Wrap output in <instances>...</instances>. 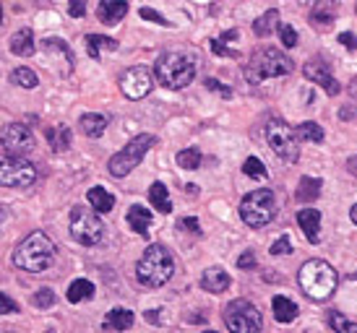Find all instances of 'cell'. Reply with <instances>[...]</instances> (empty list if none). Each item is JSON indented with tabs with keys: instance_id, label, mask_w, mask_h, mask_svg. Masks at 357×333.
I'll return each instance as SVG.
<instances>
[{
	"instance_id": "d6986e66",
	"label": "cell",
	"mask_w": 357,
	"mask_h": 333,
	"mask_svg": "<svg viewBox=\"0 0 357 333\" xmlns=\"http://www.w3.org/2000/svg\"><path fill=\"white\" fill-rule=\"evenodd\" d=\"M34 47H37V45H34V31L31 29H21L10 37V52H13V55L29 58L31 52H34Z\"/></svg>"
},
{
	"instance_id": "cb8c5ba5",
	"label": "cell",
	"mask_w": 357,
	"mask_h": 333,
	"mask_svg": "<svg viewBox=\"0 0 357 333\" xmlns=\"http://www.w3.org/2000/svg\"><path fill=\"white\" fill-rule=\"evenodd\" d=\"M86 198H89L91 208H97L100 214H107V211L115 208V198H112V193H107L105 187H91L89 193H86Z\"/></svg>"
},
{
	"instance_id": "f907efd6",
	"label": "cell",
	"mask_w": 357,
	"mask_h": 333,
	"mask_svg": "<svg viewBox=\"0 0 357 333\" xmlns=\"http://www.w3.org/2000/svg\"><path fill=\"white\" fill-rule=\"evenodd\" d=\"M157 313H159V310H149V313H146V318H149L151 323H159V318H157Z\"/></svg>"
},
{
	"instance_id": "ee69618b",
	"label": "cell",
	"mask_w": 357,
	"mask_h": 333,
	"mask_svg": "<svg viewBox=\"0 0 357 333\" xmlns=\"http://www.w3.org/2000/svg\"><path fill=\"white\" fill-rule=\"evenodd\" d=\"M206 86L211 88V91H217L219 97H232V91H229L227 86H222V84H219L217 79H208V81H206Z\"/></svg>"
},
{
	"instance_id": "8992f818",
	"label": "cell",
	"mask_w": 357,
	"mask_h": 333,
	"mask_svg": "<svg viewBox=\"0 0 357 333\" xmlns=\"http://www.w3.org/2000/svg\"><path fill=\"white\" fill-rule=\"evenodd\" d=\"M274 216H277V198L266 187L253 190V193H248L240 201V219L248 226H253V229L266 226Z\"/></svg>"
},
{
	"instance_id": "603a6c76",
	"label": "cell",
	"mask_w": 357,
	"mask_h": 333,
	"mask_svg": "<svg viewBox=\"0 0 357 333\" xmlns=\"http://www.w3.org/2000/svg\"><path fill=\"white\" fill-rule=\"evenodd\" d=\"M271 307H274V318H277L279 323H292L298 318V304L287 300V297H274Z\"/></svg>"
},
{
	"instance_id": "60d3db41",
	"label": "cell",
	"mask_w": 357,
	"mask_h": 333,
	"mask_svg": "<svg viewBox=\"0 0 357 333\" xmlns=\"http://www.w3.org/2000/svg\"><path fill=\"white\" fill-rule=\"evenodd\" d=\"M68 13L73 19H81L86 13V0H70L68 3Z\"/></svg>"
},
{
	"instance_id": "f1b7e54d",
	"label": "cell",
	"mask_w": 357,
	"mask_h": 333,
	"mask_svg": "<svg viewBox=\"0 0 357 333\" xmlns=\"http://www.w3.org/2000/svg\"><path fill=\"white\" fill-rule=\"evenodd\" d=\"M321 196V180L318 177H303L298 187V201L300 203H310Z\"/></svg>"
},
{
	"instance_id": "4dcf8cb0",
	"label": "cell",
	"mask_w": 357,
	"mask_h": 333,
	"mask_svg": "<svg viewBox=\"0 0 357 333\" xmlns=\"http://www.w3.org/2000/svg\"><path fill=\"white\" fill-rule=\"evenodd\" d=\"M295 130H298V136L303 138V141H313V144H321V141H324V127L318 125V123H313V120L300 123Z\"/></svg>"
},
{
	"instance_id": "f6af8a7d",
	"label": "cell",
	"mask_w": 357,
	"mask_h": 333,
	"mask_svg": "<svg viewBox=\"0 0 357 333\" xmlns=\"http://www.w3.org/2000/svg\"><path fill=\"white\" fill-rule=\"evenodd\" d=\"M178 229H190V232H196V235H199V232H201L199 219H180V222H178Z\"/></svg>"
},
{
	"instance_id": "5b68a950",
	"label": "cell",
	"mask_w": 357,
	"mask_h": 333,
	"mask_svg": "<svg viewBox=\"0 0 357 333\" xmlns=\"http://www.w3.org/2000/svg\"><path fill=\"white\" fill-rule=\"evenodd\" d=\"M154 76L165 88H185L196 76V65L183 52H165L154 65Z\"/></svg>"
},
{
	"instance_id": "9a60e30c",
	"label": "cell",
	"mask_w": 357,
	"mask_h": 333,
	"mask_svg": "<svg viewBox=\"0 0 357 333\" xmlns=\"http://www.w3.org/2000/svg\"><path fill=\"white\" fill-rule=\"evenodd\" d=\"M128 13V0H100V8H97V19L107 26L120 24V19Z\"/></svg>"
},
{
	"instance_id": "ffe728a7",
	"label": "cell",
	"mask_w": 357,
	"mask_h": 333,
	"mask_svg": "<svg viewBox=\"0 0 357 333\" xmlns=\"http://www.w3.org/2000/svg\"><path fill=\"white\" fill-rule=\"evenodd\" d=\"M42 49L47 52V55H55V58H63L66 60V65H68V76L73 73V52L68 49V45L63 40H55V37H50V40H42Z\"/></svg>"
},
{
	"instance_id": "ab89813d",
	"label": "cell",
	"mask_w": 357,
	"mask_h": 333,
	"mask_svg": "<svg viewBox=\"0 0 357 333\" xmlns=\"http://www.w3.org/2000/svg\"><path fill=\"white\" fill-rule=\"evenodd\" d=\"M292 253V245H289V237H279L277 242L271 245V255H284Z\"/></svg>"
},
{
	"instance_id": "f35d334b",
	"label": "cell",
	"mask_w": 357,
	"mask_h": 333,
	"mask_svg": "<svg viewBox=\"0 0 357 333\" xmlns=\"http://www.w3.org/2000/svg\"><path fill=\"white\" fill-rule=\"evenodd\" d=\"M139 16H141V19L151 21V24H162V26H172V24H169V21L165 19L162 13H157V10H154V8H141V10H139Z\"/></svg>"
},
{
	"instance_id": "f546056e",
	"label": "cell",
	"mask_w": 357,
	"mask_h": 333,
	"mask_svg": "<svg viewBox=\"0 0 357 333\" xmlns=\"http://www.w3.org/2000/svg\"><path fill=\"white\" fill-rule=\"evenodd\" d=\"M47 141H50L52 151H68V146H70V127L68 125L47 127Z\"/></svg>"
},
{
	"instance_id": "7a4b0ae2",
	"label": "cell",
	"mask_w": 357,
	"mask_h": 333,
	"mask_svg": "<svg viewBox=\"0 0 357 333\" xmlns=\"http://www.w3.org/2000/svg\"><path fill=\"white\" fill-rule=\"evenodd\" d=\"M172 274H175V261L165 245H149L136 265V279L149 289L167 284Z\"/></svg>"
},
{
	"instance_id": "b9f144b4",
	"label": "cell",
	"mask_w": 357,
	"mask_h": 333,
	"mask_svg": "<svg viewBox=\"0 0 357 333\" xmlns=\"http://www.w3.org/2000/svg\"><path fill=\"white\" fill-rule=\"evenodd\" d=\"M238 268H243V271H250V268H256V255L250 253V250H245V253L238 258Z\"/></svg>"
},
{
	"instance_id": "836d02e7",
	"label": "cell",
	"mask_w": 357,
	"mask_h": 333,
	"mask_svg": "<svg viewBox=\"0 0 357 333\" xmlns=\"http://www.w3.org/2000/svg\"><path fill=\"white\" fill-rule=\"evenodd\" d=\"M10 81H13V84H19L21 88H34L37 84H40L37 73L29 70V68H16L13 73H10Z\"/></svg>"
},
{
	"instance_id": "e575fe53",
	"label": "cell",
	"mask_w": 357,
	"mask_h": 333,
	"mask_svg": "<svg viewBox=\"0 0 357 333\" xmlns=\"http://www.w3.org/2000/svg\"><path fill=\"white\" fill-rule=\"evenodd\" d=\"M300 6H307L310 13H318V10H324V13H334L342 0H298Z\"/></svg>"
},
{
	"instance_id": "7c38bea8",
	"label": "cell",
	"mask_w": 357,
	"mask_h": 333,
	"mask_svg": "<svg viewBox=\"0 0 357 333\" xmlns=\"http://www.w3.org/2000/svg\"><path fill=\"white\" fill-rule=\"evenodd\" d=\"M34 148V133L21 123L3 127V157H24Z\"/></svg>"
},
{
	"instance_id": "8fae6325",
	"label": "cell",
	"mask_w": 357,
	"mask_h": 333,
	"mask_svg": "<svg viewBox=\"0 0 357 333\" xmlns=\"http://www.w3.org/2000/svg\"><path fill=\"white\" fill-rule=\"evenodd\" d=\"M0 180L6 187H29L37 180V169L24 157H3Z\"/></svg>"
},
{
	"instance_id": "6da1fadb",
	"label": "cell",
	"mask_w": 357,
	"mask_h": 333,
	"mask_svg": "<svg viewBox=\"0 0 357 333\" xmlns=\"http://www.w3.org/2000/svg\"><path fill=\"white\" fill-rule=\"evenodd\" d=\"M55 261V245L45 232H31L13 250V265L21 271L42 274Z\"/></svg>"
},
{
	"instance_id": "2e32d148",
	"label": "cell",
	"mask_w": 357,
	"mask_h": 333,
	"mask_svg": "<svg viewBox=\"0 0 357 333\" xmlns=\"http://www.w3.org/2000/svg\"><path fill=\"white\" fill-rule=\"evenodd\" d=\"M298 224L303 229V235L307 237V242H313V245L321 242V214H318V208H303L298 214Z\"/></svg>"
},
{
	"instance_id": "4316f807",
	"label": "cell",
	"mask_w": 357,
	"mask_h": 333,
	"mask_svg": "<svg viewBox=\"0 0 357 333\" xmlns=\"http://www.w3.org/2000/svg\"><path fill=\"white\" fill-rule=\"evenodd\" d=\"M94 297V284L86 281V279H76L73 284L68 286V302L79 304V302H86Z\"/></svg>"
},
{
	"instance_id": "d590c367",
	"label": "cell",
	"mask_w": 357,
	"mask_h": 333,
	"mask_svg": "<svg viewBox=\"0 0 357 333\" xmlns=\"http://www.w3.org/2000/svg\"><path fill=\"white\" fill-rule=\"evenodd\" d=\"M243 172H245L248 177H253V180H264V177H266V166L261 164V159L248 157L245 159V164H243Z\"/></svg>"
},
{
	"instance_id": "4fadbf2b",
	"label": "cell",
	"mask_w": 357,
	"mask_h": 333,
	"mask_svg": "<svg viewBox=\"0 0 357 333\" xmlns=\"http://www.w3.org/2000/svg\"><path fill=\"white\" fill-rule=\"evenodd\" d=\"M120 88L128 99H144L154 88V76L149 68L144 65H133V68L123 70L120 76Z\"/></svg>"
},
{
	"instance_id": "f5cc1de1",
	"label": "cell",
	"mask_w": 357,
	"mask_h": 333,
	"mask_svg": "<svg viewBox=\"0 0 357 333\" xmlns=\"http://www.w3.org/2000/svg\"><path fill=\"white\" fill-rule=\"evenodd\" d=\"M204 333H217V331H204Z\"/></svg>"
},
{
	"instance_id": "ba28073f",
	"label": "cell",
	"mask_w": 357,
	"mask_h": 333,
	"mask_svg": "<svg viewBox=\"0 0 357 333\" xmlns=\"http://www.w3.org/2000/svg\"><path fill=\"white\" fill-rule=\"evenodd\" d=\"M298 130L289 127L284 120L271 118L266 123V144L271 146V151L277 154L279 159H284L289 164H295L300 157V146H298Z\"/></svg>"
},
{
	"instance_id": "83f0119b",
	"label": "cell",
	"mask_w": 357,
	"mask_h": 333,
	"mask_svg": "<svg viewBox=\"0 0 357 333\" xmlns=\"http://www.w3.org/2000/svg\"><path fill=\"white\" fill-rule=\"evenodd\" d=\"M277 26H282V24H279V10H266L264 16H258V19L253 21L256 37H268Z\"/></svg>"
},
{
	"instance_id": "484cf974",
	"label": "cell",
	"mask_w": 357,
	"mask_h": 333,
	"mask_svg": "<svg viewBox=\"0 0 357 333\" xmlns=\"http://www.w3.org/2000/svg\"><path fill=\"white\" fill-rule=\"evenodd\" d=\"M105 49L115 52V49H118V42L109 40V37H100V34H89V37H86V52H89V58L97 60Z\"/></svg>"
},
{
	"instance_id": "30bf717a",
	"label": "cell",
	"mask_w": 357,
	"mask_h": 333,
	"mask_svg": "<svg viewBox=\"0 0 357 333\" xmlns=\"http://www.w3.org/2000/svg\"><path fill=\"white\" fill-rule=\"evenodd\" d=\"M225 325L229 333H261L264 318L258 313V307L248 300H232L225 307Z\"/></svg>"
},
{
	"instance_id": "7bdbcfd3",
	"label": "cell",
	"mask_w": 357,
	"mask_h": 333,
	"mask_svg": "<svg viewBox=\"0 0 357 333\" xmlns=\"http://www.w3.org/2000/svg\"><path fill=\"white\" fill-rule=\"evenodd\" d=\"M0 304H3V315H10V313H19V304L10 300L6 292H0Z\"/></svg>"
},
{
	"instance_id": "ac0fdd59",
	"label": "cell",
	"mask_w": 357,
	"mask_h": 333,
	"mask_svg": "<svg viewBox=\"0 0 357 333\" xmlns=\"http://www.w3.org/2000/svg\"><path fill=\"white\" fill-rule=\"evenodd\" d=\"M128 226L133 229V232H136V235H141V237L149 235V229H151V214H149V208L130 206L128 208Z\"/></svg>"
},
{
	"instance_id": "816d5d0a",
	"label": "cell",
	"mask_w": 357,
	"mask_h": 333,
	"mask_svg": "<svg viewBox=\"0 0 357 333\" xmlns=\"http://www.w3.org/2000/svg\"><path fill=\"white\" fill-rule=\"evenodd\" d=\"M349 219H352V222H355V226H357V203L349 208Z\"/></svg>"
},
{
	"instance_id": "7402d4cb",
	"label": "cell",
	"mask_w": 357,
	"mask_h": 333,
	"mask_svg": "<svg viewBox=\"0 0 357 333\" xmlns=\"http://www.w3.org/2000/svg\"><path fill=\"white\" fill-rule=\"evenodd\" d=\"M133 325V313L126 310V307H115L107 313V320H105V328L107 331H128Z\"/></svg>"
},
{
	"instance_id": "9c48e42d",
	"label": "cell",
	"mask_w": 357,
	"mask_h": 333,
	"mask_svg": "<svg viewBox=\"0 0 357 333\" xmlns=\"http://www.w3.org/2000/svg\"><path fill=\"white\" fill-rule=\"evenodd\" d=\"M157 144V138L149 136V133H144V136H136L133 141H128V146H123L115 154V157L109 159V175L112 177H126L130 175L136 166L141 164V159L146 157V151Z\"/></svg>"
},
{
	"instance_id": "db71d44e",
	"label": "cell",
	"mask_w": 357,
	"mask_h": 333,
	"mask_svg": "<svg viewBox=\"0 0 357 333\" xmlns=\"http://www.w3.org/2000/svg\"><path fill=\"white\" fill-rule=\"evenodd\" d=\"M3 333H13V331H3Z\"/></svg>"
},
{
	"instance_id": "8d00e7d4",
	"label": "cell",
	"mask_w": 357,
	"mask_h": 333,
	"mask_svg": "<svg viewBox=\"0 0 357 333\" xmlns=\"http://www.w3.org/2000/svg\"><path fill=\"white\" fill-rule=\"evenodd\" d=\"M52 302H55V292H52L50 286H42L40 292L34 294V307H40V310L52 307Z\"/></svg>"
},
{
	"instance_id": "3957f363",
	"label": "cell",
	"mask_w": 357,
	"mask_h": 333,
	"mask_svg": "<svg viewBox=\"0 0 357 333\" xmlns=\"http://www.w3.org/2000/svg\"><path fill=\"white\" fill-rule=\"evenodd\" d=\"M298 281L303 286V292L310 300H328L339 284V276L334 271V265H328L326 261H307L303 263L298 274Z\"/></svg>"
},
{
	"instance_id": "bcb514c9",
	"label": "cell",
	"mask_w": 357,
	"mask_h": 333,
	"mask_svg": "<svg viewBox=\"0 0 357 333\" xmlns=\"http://www.w3.org/2000/svg\"><path fill=\"white\" fill-rule=\"evenodd\" d=\"M211 49H214V52H217V55H227V58H238V52H235V49L222 47V42H219V40H214V42H211Z\"/></svg>"
},
{
	"instance_id": "7dc6e473",
	"label": "cell",
	"mask_w": 357,
	"mask_h": 333,
	"mask_svg": "<svg viewBox=\"0 0 357 333\" xmlns=\"http://www.w3.org/2000/svg\"><path fill=\"white\" fill-rule=\"evenodd\" d=\"M339 42H342V45H344L347 49H357V37H355V34H349V31L339 34Z\"/></svg>"
},
{
	"instance_id": "d4e9b609",
	"label": "cell",
	"mask_w": 357,
	"mask_h": 333,
	"mask_svg": "<svg viewBox=\"0 0 357 333\" xmlns=\"http://www.w3.org/2000/svg\"><path fill=\"white\" fill-rule=\"evenodd\" d=\"M149 201H151V206L157 208V211H162V214H169V211H172L169 190H167V185H162V183H154V185L149 187Z\"/></svg>"
},
{
	"instance_id": "277c9868",
	"label": "cell",
	"mask_w": 357,
	"mask_h": 333,
	"mask_svg": "<svg viewBox=\"0 0 357 333\" xmlns=\"http://www.w3.org/2000/svg\"><path fill=\"white\" fill-rule=\"evenodd\" d=\"M289 70H292V60L284 55V52H279L274 47H264V49H256L253 55H250L248 65L243 68L245 73V79L250 84H261V81L266 79H279V76H287Z\"/></svg>"
},
{
	"instance_id": "c3c4849f",
	"label": "cell",
	"mask_w": 357,
	"mask_h": 333,
	"mask_svg": "<svg viewBox=\"0 0 357 333\" xmlns=\"http://www.w3.org/2000/svg\"><path fill=\"white\" fill-rule=\"evenodd\" d=\"M339 118H342V120H357V109L344 107L342 112H339Z\"/></svg>"
},
{
	"instance_id": "d6a6232c",
	"label": "cell",
	"mask_w": 357,
	"mask_h": 333,
	"mask_svg": "<svg viewBox=\"0 0 357 333\" xmlns=\"http://www.w3.org/2000/svg\"><path fill=\"white\" fill-rule=\"evenodd\" d=\"M328 325L334 328V333H357V323L344 318L342 313H328Z\"/></svg>"
},
{
	"instance_id": "5bb4252c",
	"label": "cell",
	"mask_w": 357,
	"mask_h": 333,
	"mask_svg": "<svg viewBox=\"0 0 357 333\" xmlns=\"http://www.w3.org/2000/svg\"><path fill=\"white\" fill-rule=\"evenodd\" d=\"M303 73H305V79L307 81H313V84H318V86L324 88L326 94H339L342 91V86H339V81L328 73V65L324 63V60H318V58H313V60H307L305 65H303Z\"/></svg>"
},
{
	"instance_id": "52a82bcc",
	"label": "cell",
	"mask_w": 357,
	"mask_h": 333,
	"mask_svg": "<svg viewBox=\"0 0 357 333\" xmlns=\"http://www.w3.org/2000/svg\"><path fill=\"white\" fill-rule=\"evenodd\" d=\"M70 237L79 242V245H97L102 237H105V224H102L97 208L89 206H76L70 211Z\"/></svg>"
},
{
	"instance_id": "11a10c76",
	"label": "cell",
	"mask_w": 357,
	"mask_h": 333,
	"mask_svg": "<svg viewBox=\"0 0 357 333\" xmlns=\"http://www.w3.org/2000/svg\"><path fill=\"white\" fill-rule=\"evenodd\" d=\"M355 279H357V274H355Z\"/></svg>"
},
{
	"instance_id": "e0dca14e",
	"label": "cell",
	"mask_w": 357,
	"mask_h": 333,
	"mask_svg": "<svg viewBox=\"0 0 357 333\" xmlns=\"http://www.w3.org/2000/svg\"><path fill=\"white\" fill-rule=\"evenodd\" d=\"M201 284H204V289H206V292L219 294V292H225V289L232 284V279H229V274L225 271V268L211 265V268H206V271H204V276H201Z\"/></svg>"
},
{
	"instance_id": "1f68e13d",
	"label": "cell",
	"mask_w": 357,
	"mask_h": 333,
	"mask_svg": "<svg viewBox=\"0 0 357 333\" xmlns=\"http://www.w3.org/2000/svg\"><path fill=\"white\" fill-rule=\"evenodd\" d=\"M178 164L183 169H199L201 166V148L199 146H188L178 154Z\"/></svg>"
},
{
	"instance_id": "44dd1931",
	"label": "cell",
	"mask_w": 357,
	"mask_h": 333,
	"mask_svg": "<svg viewBox=\"0 0 357 333\" xmlns=\"http://www.w3.org/2000/svg\"><path fill=\"white\" fill-rule=\"evenodd\" d=\"M79 127L84 136L100 138L102 133H105V127H107V120L102 118V115H97V112H86V115H81Z\"/></svg>"
},
{
	"instance_id": "74e56055",
	"label": "cell",
	"mask_w": 357,
	"mask_h": 333,
	"mask_svg": "<svg viewBox=\"0 0 357 333\" xmlns=\"http://www.w3.org/2000/svg\"><path fill=\"white\" fill-rule=\"evenodd\" d=\"M279 37L284 42V47H295L298 45V31H295V26H289V24L279 26Z\"/></svg>"
},
{
	"instance_id": "681fc988",
	"label": "cell",
	"mask_w": 357,
	"mask_h": 333,
	"mask_svg": "<svg viewBox=\"0 0 357 333\" xmlns=\"http://www.w3.org/2000/svg\"><path fill=\"white\" fill-rule=\"evenodd\" d=\"M347 169L357 177V157H349V159H347Z\"/></svg>"
}]
</instances>
